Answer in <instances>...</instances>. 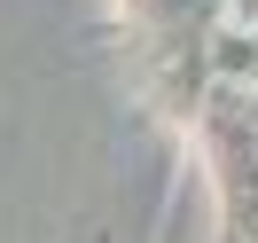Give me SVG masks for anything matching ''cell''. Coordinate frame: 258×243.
<instances>
[{"mask_svg": "<svg viewBox=\"0 0 258 243\" xmlns=\"http://www.w3.org/2000/svg\"><path fill=\"white\" fill-rule=\"evenodd\" d=\"M235 102H242V110L258 118V86H235ZM250 149H258V133H250Z\"/></svg>", "mask_w": 258, "mask_h": 243, "instance_id": "obj_1", "label": "cell"}]
</instances>
